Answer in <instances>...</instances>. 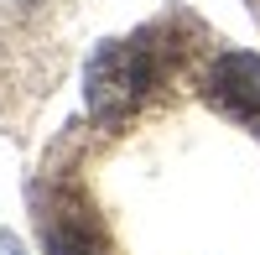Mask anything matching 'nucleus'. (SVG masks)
Returning <instances> with one entry per match:
<instances>
[{"mask_svg":"<svg viewBox=\"0 0 260 255\" xmlns=\"http://www.w3.org/2000/svg\"><path fill=\"white\" fill-rule=\"evenodd\" d=\"M156 83H161V52L151 47V31L130 37V42H104V47H94L89 68H83V104H89L94 120L115 125Z\"/></svg>","mask_w":260,"mask_h":255,"instance_id":"nucleus-1","label":"nucleus"},{"mask_svg":"<svg viewBox=\"0 0 260 255\" xmlns=\"http://www.w3.org/2000/svg\"><path fill=\"white\" fill-rule=\"evenodd\" d=\"M37 229H42V250L47 255H110L94 208L83 198H73V193H57L47 208H42Z\"/></svg>","mask_w":260,"mask_h":255,"instance_id":"nucleus-2","label":"nucleus"},{"mask_svg":"<svg viewBox=\"0 0 260 255\" xmlns=\"http://www.w3.org/2000/svg\"><path fill=\"white\" fill-rule=\"evenodd\" d=\"M208 89L219 94L229 110L260 115V52H224V57H213Z\"/></svg>","mask_w":260,"mask_h":255,"instance_id":"nucleus-3","label":"nucleus"},{"mask_svg":"<svg viewBox=\"0 0 260 255\" xmlns=\"http://www.w3.org/2000/svg\"><path fill=\"white\" fill-rule=\"evenodd\" d=\"M0 255H21V245H16L11 235H0Z\"/></svg>","mask_w":260,"mask_h":255,"instance_id":"nucleus-4","label":"nucleus"}]
</instances>
